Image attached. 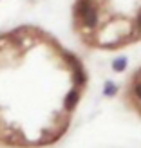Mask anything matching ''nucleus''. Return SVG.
I'll use <instances>...</instances> for the list:
<instances>
[{"label": "nucleus", "mask_w": 141, "mask_h": 148, "mask_svg": "<svg viewBox=\"0 0 141 148\" xmlns=\"http://www.w3.org/2000/svg\"><path fill=\"white\" fill-rule=\"evenodd\" d=\"M72 29L85 47L116 53L141 42V0H74Z\"/></svg>", "instance_id": "f257e3e1"}, {"label": "nucleus", "mask_w": 141, "mask_h": 148, "mask_svg": "<svg viewBox=\"0 0 141 148\" xmlns=\"http://www.w3.org/2000/svg\"><path fill=\"white\" fill-rule=\"evenodd\" d=\"M123 103L130 112H134L141 119V65L132 72L123 88Z\"/></svg>", "instance_id": "f03ea898"}]
</instances>
